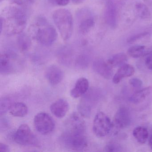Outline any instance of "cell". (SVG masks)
<instances>
[{
  "mask_svg": "<svg viewBox=\"0 0 152 152\" xmlns=\"http://www.w3.org/2000/svg\"><path fill=\"white\" fill-rule=\"evenodd\" d=\"M89 89L88 80L85 78H81L76 82L75 86L71 91V96L78 98L85 95Z\"/></svg>",
  "mask_w": 152,
  "mask_h": 152,
  "instance_id": "obj_15",
  "label": "cell"
},
{
  "mask_svg": "<svg viewBox=\"0 0 152 152\" xmlns=\"http://www.w3.org/2000/svg\"><path fill=\"white\" fill-rule=\"evenodd\" d=\"M148 145L151 149H152V135L150 137L149 140H148Z\"/></svg>",
  "mask_w": 152,
  "mask_h": 152,
  "instance_id": "obj_37",
  "label": "cell"
},
{
  "mask_svg": "<svg viewBox=\"0 0 152 152\" xmlns=\"http://www.w3.org/2000/svg\"><path fill=\"white\" fill-rule=\"evenodd\" d=\"M10 151L9 147L4 143H0V152H9Z\"/></svg>",
  "mask_w": 152,
  "mask_h": 152,
  "instance_id": "obj_34",
  "label": "cell"
},
{
  "mask_svg": "<svg viewBox=\"0 0 152 152\" xmlns=\"http://www.w3.org/2000/svg\"><path fill=\"white\" fill-rule=\"evenodd\" d=\"M113 126L109 117L103 112H99L93 121V132L98 137H103L110 133Z\"/></svg>",
  "mask_w": 152,
  "mask_h": 152,
  "instance_id": "obj_7",
  "label": "cell"
},
{
  "mask_svg": "<svg viewBox=\"0 0 152 152\" xmlns=\"http://www.w3.org/2000/svg\"><path fill=\"white\" fill-rule=\"evenodd\" d=\"M104 16L107 24L111 28H115L117 24V10L114 0H107Z\"/></svg>",
  "mask_w": 152,
  "mask_h": 152,
  "instance_id": "obj_10",
  "label": "cell"
},
{
  "mask_svg": "<svg viewBox=\"0 0 152 152\" xmlns=\"http://www.w3.org/2000/svg\"><path fill=\"white\" fill-rule=\"evenodd\" d=\"M59 142L65 148L75 151H82L88 145L85 134L72 133L66 131L60 136Z\"/></svg>",
  "mask_w": 152,
  "mask_h": 152,
  "instance_id": "obj_4",
  "label": "cell"
},
{
  "mask_svg": "<svg viewBox=\"0 0 152 152\" xmlns=\"http://www.w3.org/2000/svg\"><path fill=\"white\" fill-rule=\"evenodd\" d=\"M130 85L134 88H139L142 87L143 83L142 80L137 78H133L130 79L129 81Z\"/></svg>",
  "mask_w": 152,
  "mask_h": 152,
  "instance_id": "obj_29",
  "label": "cell"
},
{
  "mask_svg": "<svg viewBox=\"0 0 152 152\" xmlns=\"http://www.w3.org/2000/svg\"><path fill=\"white\" fill-rule=\"evenodd\" d=\"M13 104L12 100L10 98L4 97L1 99V100H0L1 116L4 115L9 110H10Z\"/></svg>",
  "mask_w": 152,
  "mask_h": 152,
  "instance_id": "obj_26",
  "label": "cell"
},
{
  "mask_svg": "<svg viewBox=\"0 0 152 152\" xmlns=\"http://www.w3.org/2000/svg\"><path fill=\"white\" fill-rule=\"evenodd\" d=\"M4 1V0H0V1H1V2L2 1Z\"/></svg>",
  "mask_w": 152,
  "mask_h": 152,
  "instance_id": "obj_39",
  "label": "cell"
},
{
  "mask_svg": "<svg viewBox=\"0 0 152 152\" xmlns=\"http://www.w3.org/2000/svg\"><path fill=\"white\" fill-rule=\"evenodd\" d=\"M58 56L61 62L68 64L72 58V51L67 47H64L59 50Z\"/></svg>",
  "mask_w": 152,
  "mask_h": 152,
  "instance_id": "obj_25",
  "label": "cell"
},
{
  "mask_svg": "<svg viewBox=\"0 0 152 152\" xmlns=\"http://www.w3.org/2000/svg\"><path fill=\"white\" fill-rule=\"evenodd\" d=\"M13 138L15 143L21 145L38 146L39 142L27 124L20 125L14 133Z\"/></svg>",
  "mask_w": 152,
  "mask_h": 152,
  "instance_id": "obj_6",
  "label": "cell"
},
{
  "mask_svg": "<svg viewBox=\"0 0 152 152\" xmlns=\"http://www.w3.org/2000/svg\"><path fill=\"white\" fill-rule=\"evenodd\" d=\"M104 151L105 152H121L122 151L121 146L117 143L110 142L105 147Z\"/></svg>",
  "mask_w": 152,
  "mask_h": 152,
  "instance_id": "obj_28",
  "label": "cell"
},
{
  "mask_svg": "<svg viewBox=\"0 0 152 152\" xmlns=\"http://www.w3.org/2000/svg\"><path fill=\"white\" fill-rule=\"evenodd\" d=\"M152 50H149L143 45H135L130 47L128 50L129 56L134 58H138L146 56Z\"/></svg>",
  "mask_w": 152,
  "mask_h": 152,
  "instance_id": "obj_20",
  "label": "cell"
},
{
  "mask_svg": "<svg viewBox=\"0 0 152 152\" xmlns=\"http://www.w3.org/2000/svg\"><path fill=\"white\" fill-rule=\"evenodd\" d=\"M34 122L36 130L42 135L50 134L55 129V121L47 113L42 112L37 114L34 116Z\"/></svg>",
  "mask_w": 152,
  "mask_h": 152,
  "instance_id": "obj_8",
  "label": "cell"
},
{
  "mask_svg": "<svg viewBox=\"0 0 152 152\" xmlns=\"http://www.w3.org/2000/svg\"><path fill=\"white\" fill-rule=\"evenodd\" d=\"M135 7L137 15L141 19H148L151 17L150 10L144 3H137L135 5Z\"/></svg>",
  "mask_w": 152,
  "mask_h": 152,
  "instance_id": "obj_24",
  "label": "cell"
},
{
  "mask_svg": "<svg viewBox=\"0 0 152 152\" xmlns=\"http://www.w3.org/2000/svg\"><path fill=\"white\" fill-rule=\"evenodd\" d=\"M27 1H30V2H33V1H34V0H27Z\"/></svg>",
  "mask_w": 152,
  "mask_h": 152,
  "instance_id": "obj_38",
  "label": "cell"
},
{
  "mask_svg": "<svg viewBox=\"0 0 152 152\" xmlns=\"http://www.w3.org/2000/svg\"><path fill=\"white\" fill-rule=\"evenodd\" d=\"M51 2L58 6L64 7L69 4L70 0H50Z\"/></svg>",
  "mask_w": 152,
  "mask_h": 152,
  "instance_id": "obj_32",
  "label": "cell"
},
{
  "mask_svg": "<svg viewBox=\"0 0 152 152\" xmlns=\"http://www.w3.org/2000/svg\"><path fill=\"white\" fill-rule=\"evenodd\" d=\"M76 19L79 32L83 35L88 33L95 26L94 14L87 8H83L77 11Z\"/></svg>",
  "mask_w": 152,
  "mask_h": 152,
  "instance_id": "obj_5",
  "label": "cell"
},
{
  "mask_svg": "<svg viewBox=\"0 0 152 152\" xmlns=\"http://www.w3.org/2000/svg\"><path fill=\"white\" fill-rule=\"evenodd\" d=\"M131 121L130 112L125 106L121 107L115 113L114 117V124L118 129L127 128L131 124Z\"/></svg>",
  "mask_w": 152,
  "mask_h": 152,
  "instance_id": "obj_11",
  "label": "cell"
},
{
  "mask_svg": "<svg viewBox=\"0 0 152 152\" xmlns=\"http://www.w3.org/2000/svg\"><path fill=\"white\" fill-rule=\"evenodd\" d=\"M9 126V122L8 120L5 118H2L1 120V130H5L7 129Z\"/></svg>",
  "mask_w": 152,
  "mask_h": 152,
  "instance_id": "obj_33",
  "label": "cell"
},
{
  "mask_svg": "<svg viewBox=\"0 0 152 152\" xmlns=\"http://www.w3.org/2000/svg\"><path fill=\"white\" fill-rule=\"evenodd\" d=\"M132 135L138 143L145 144L148 138V132L145 127L138 126L133 129Z\"/></svg>",
  "mask_w": 152,
  "mask_h": 152,
  "instance_id": "obj_23",
  "label": "cell"
},
{
  "mask_svg": "<svg viewBox=\"0 0 152 152\" xmlns=\"http://www.w3.org/2000/svg\"><path fill=\"white\" fill-rule=\"evenodd\" d=\"M34 37L41 44L46 47L53 45L57 38L56 29L43 17H39L33 25Z\"/></svg>",
  "mask_w": 152,
  "mask_h": 152,
  "instance_id": "obj_2",
  "label": "cell"
},
{
  "mask_svg": "<svg viewBox=\"0 0 152 152\" xmlns=\"http://www.w3.org/2000/svg\"><path fill=\"white\" fill-rule=\"evenodd\" d=\"M69 105L67 101L64 99H59L51 104L50 111L56 117L63 118L69 110Z\"/></svg>",
  "mask_w": 152,
  "mask_h": 152,
  "instance_id": "obj_14",
  "label": "cell"
},
{
  "mask_svg": "<svg viewBox=\"0 0 152 152\" xmlns=\"http://www.w3.org/2000/svg\"><path fill=\"white\" fill-rule=\"evenodd\" d=\"M152 93V86L147 87L135 92L129 98V101L134 104H139L144 102Z\"/></svg>",
  "mask_w": 152,
  "mask_h": 152,
  "instance_id": "obj_18",
  "label": "cell"
},
{
  "mask_svg": "<svg viewBox=\"0 0 152 152\" xmlns=\"http://www.w3.org/2000/svg\"><path fill=\"white\" fill-rule=\"evenodd\" d=\"M94 71L105 79L109 80L113 76L112 67L102 59H96L93 64Z\"/></svg>",
  "mask_w": 152,
  "mask_h": 152,
  "instance_id": "obj_13",
  "label": "cell"
},
{
  "mask_svg": "<svg viewBox=\"0 0 152 152\" xmlns=\"http://www.w3.org/2000/svg\"><path fill=\"white\" fill-rule=\"evenodd\" d=\"M48 81L52 85L59 84L64 78V73L61 68L56 65L49 66L45 72Z\"/></svg>",
  "mask_w": 152,
  "mask_h": 152,
  "instance_id": "obj_12",
  "label": "cell"
},
{
  "mask_svg": "<svg viewBox=\"0 0 152 152\" xmlns=\"http://www.w3.org/2000/svg\"><path fill=\"white\" fill-rule=\"evenodd\" d=\"M146 56L145 64L146 66L149 70H152V51Z\"/></svg>",
  "mask_w": 152,
  "mask_h": 152,
  "instance_id": "obj_31",
  "label": "cell"
},
{
  "mask_svg": "<svg viewBox=\"0 0 152 152\" xmlns=\"http://www.w3.org/2000/svg\"><path fill=\"white\" fill-rule=\"evenodd\" d=\"M66 131L85 134L86 125L84 120L77 113H73L66 121Z\"/></svg>",
  "mask_w": 152,
  "mask_h": 152,
  "instance_id": "obj_9",
  "label": "cell"
},
{
  "mask_svg": "<svg viewBox=\"0 0 152 152\" xmlns=\"http://www.w3.org/2000/svg\"><path fill=\"white\" fill-rule=\"evenodd\" d=\"M15 71L11 61L10 55L7 53L1 54L0 56V72L3 75L13 73Z\"/></svg>",
  "mask_w": 152,
  "mask_h": 152,
  "instance_id": "obj_17",
  "label": "cell"
},
{
  "mask_svg": "<svg viewBox=\"0 0 152 152\" xmlns=\"http://www.w3.org/2000/svg\"><path fill=\"white\" fill-rule=\"evenodd\" d=\"M128 60V57L124 53H120L111 57L107 61L108 64L112 67H116L121 66Z\"/></svg>",
  "mask_w": 152,
  "mask_h": 152,
  "instance_id": "obj_21",
  "label": "cell"
},
{
  "mask_svg": "<svg viewBox=\"0 0 152 152\" xmlns=\"http://www.w3.org/2000/svg\"><path fill=\"white\" fill-rule=\"evenodd\" d=\"M10 113L15 117H24L27 115L28 107L26 104L22 102L13 104L10 109Z\"/></svg>",
  "mask_w": 152,
  "mask_h": 152,
  "instance_id": "obj_19",
  "label": "cell"
},
{
  "mask_svg": "<svg viewBox=\"0 0 152 152\" xmlns=\"http://www.w3.org/2000/svg\"><path fill=\"white\" fill-rule=\"evenodd\" d=\"M11 2L14 4H16L18 6H22L23 4V1L22 0H10Z\"/></svg>",
  "mask_w": 152,
  "mask_h": 152,
  "instance_id": "obj_35",
  "label": "cell"
},
{
  "mask_svg": "<svg viewBox=\"0 0 152 152\" xmlns=\"http://www.w3.org/2000/svg\"><path fill=\"white\" fill-rule=\"evenodd\" d=\"M27 17L22 9L14 6L7 7L0 17V33L9 36L22 33L27 25Z\"/></svg>",
  "mask_w": 152,
  "mask_h": 152,
  "instance_id": "obj_1",
  "label": "cell"
},
{
  "mask_svg": "<svg viewBox=\"0 0 152 152\" xmlns=\"http://www.w3.org/2000/svg\"><path fill=\"white\" fill-rule=\"evenodd\" d=\"M72 2L75 5H79L83 3L85 0H72Z\"/></svg>",
  "mask_w": 152,
  "mask_h": 152,
  "instance_id": "obj_36",
  "label": "cell"
},
{
  "mask_svg": "<svg viewBox=\"0 0 152 152\" xmlns=\"http://www.w3.org/2000/svg\"><path fill=\"white\" fill-rule=\"evenodd\" d=\"M52 18L63 39L68 40L73 31L74 20L71 12L65 9H59L53 13Z\"/></svg>",
  "mask_w": 152,
  "mask_h": 152,
  "instance_id": "obj_3",
  "label": "cell"
},
{
  "mask_svg": "<svg viewBox=\"0 0 152 152\" xmlns=\"http://www.w3.org/2000/svg\"><path fill=\"white\" fill-rule=\"evenodd\" d=\"M89 61V60L88 56L85 55H81L78 57L76 60V66L80 69H84L88 66Z\"/></svg>",
  "mask_w": 152,
  "mask_h": 152,
  "instance_id": "obj_27",
  "label": "cell"
},
{
  "mask_svg": "<svg viewBox=\"0 0 152 152\" xmlns=\"http://www.w3.org/2000/svg\"><path fill=\"white\" fill-rule=\"evenodd\" d=\"M135 72V69L132 66L128 64H124L120 66L116 73L113 77V82L118 84L122 79L132 76Z\"/></svg>",
  "mask_w": 152,
  "mask_h": 152,
  "instance_id": "obj_16",
  "label": "cell"
},
{
  "mask_svg": "<svg viewBox=\"0 0 152 152\" xmlns=\"http://www.w3.org/2000/svg\"><path fill=\"white\" fill-rule=\"evenodd\" d=\"M17 42L19 49L23 52H26L31 48V40L30 37L26 34L22 32L18 34Z\"/></svg>",
  "mask_w": 152,
  "mask_h": 152,
  "instance_id": "obj_22",
  "label": "cell"
},
{
  "mask_svg": "<svg viewBox=\"0 0 152 152\" xmlns=\"http://www.w3.org/2000/svg\"><path fill=\"white\" fill-rule=\"evenodd\" d=\"M148 32L140 33L138 34H136L134 36H132L128 39V42L129 43H133L139 40L140 39H142L144 37H146L148 35Z\"/></svg>",
  "mask_w": 152,
  "mask_h": 152,
  "instance_id": "obj_30",
  "label": "cell"
}]
</instances>
